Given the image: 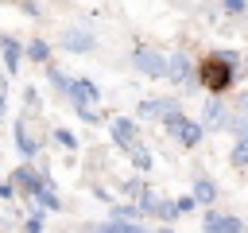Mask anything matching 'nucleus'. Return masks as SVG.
Instances as JSON below:
<instances>
[{"mask_svg":"<svg viewBox=\"0 0 248 233\" xmlns=\"http://www.w3.org/2000/svg\"><path fill=\"white\" fill-rule=\"evenodd\" d=\"M46 229V214H39V210H31V217L23 221V233H43Z\"/></svg>","mask_w":248,"mask_h":233,"instance_id":"obj_23","label":"nucleus"},{"mask_svg":"<svg viewBox=\"0 0 248 233\" xmlns=\"http://www.w3.org/2000/svg\"><path fill=\"white\" fill-rule=\"evenodd\" d=\"M190 194H194L198 210H205V206H217V198H221V186H217L209 175H194V179H190Z\"/></svg>","mask_w":248,"mask_h":233,"instance_id":"obj_14","label":"nucleus"},{"mask_svg":"<svg viewBox=\"0 0 248 233\" xmlns=\"http://www.w3.org/2000/svg\"><path fill=\"white\" fill-rule=\"evenodd\" d=\"M4 116H8V93L0 89V120H4Z\"/></svg>","mask_w":248,"mask_h":233,"instance_id":"obj_30","label":"nucleus"},{"mask_svg":"<svg viewBox=\"0 0 248 233\" xmlns=\"http://www.w3.org/2000/svg\"><path fill=\"white\" fill-rule=\"evenodd\" d=\"M143 186H147V183H143V179H128V183H124V186H120V190H124V194H128V198H132V202H136V198H140V190H143Z\"/></svg>","mask_w":248,"mask_h":233,"instance_id":"obj_26","label":"nucleus"},{"mask_svg":"<svg viewBox=\"0 0 248 233\" xmlns=\"http://www.w3.org/2000/svg\"><path fill=\"white\" fill-rule=\"evenodd\" d=\"M151 233H178V229H174V225H163V221H155V225H151Z\"/></svg>","mask_w":248,"mask_h":233,"instance_id":"obj_29","label":"nucleus"},{"mask_svg":"<svg viewBox=\"0 0 248 233\" xmlns=\"http://www.w3.org/2000/svg\"><path fill=\"white\" fill-rule=\"evenodd\" d=\"M108 140H112L120 151L140 148V120H136V116H108Z\"/></svg>","mask_w":248,"mask_h":233,"instance_id":"obj_8","label":"nucleus"},{"mask_svg":"<svg viewBox=\"0 0 248 233\" xmlns=\"http://www.w3.org/2000/svg\"><path fill=\"white\" fill-rule=\"evenodd\" d=\"M128 159H132V167H136L140 175H147V171L155 167V159H151V151H147L143 144H140V148H132V151H128Z\"/></svg>","mask_w":248,"mask_h":233,"instance_id":"obj_21","label":"nucleus"},{"mask_svg":"<svg viewBox=\"0 0 248 233\" xmlns=\"http://www.w3.org/2000/svg\"><path fill=\"white\" fill-rule=\"evenodd\" d=\"M74 113H78V120H81V124H101L97 109H74Z\"/></svg>","mask_w":248,"mask_h":233,"instance_id":"obj_27","label":"nucleus"},{"mask_svg":"<svg viewBox=\"0 0 248 233\" xmlns=\"http://www.w3.org/2000/svg\"><path fill=\"white\" fill-rule=\"evenodd\" d=\"M12 144H16V151H19V159H23V163L39 159V151H43V140L31 132L27 116H16V124H12Z\"/></svg>","mask_w":248,"mask_h":233,"instance_id":"obj_9","label":"nucleus"},{"mask_svg":"<svg viewBox=\"0 0 248 233\" xmlns=\"http://www.w3.org/2000/svg\"><path fill=\"white\" fill-rule=\"evenodd\" d=\"M221 12L236 19V16H244V12H248V0H221Z\"/></svg>","mask_w":248,"mask_h":233,"instance_id":"obj_24","label":"nucleus"},{"mask_svg":"<svg viewBox=\"0 0 248 233\" xmlns=\"http://www.w3.org/2000/svg\"><path fill=\"white\" fill-rule=\"evenodd\" d=\"M229 116H232L229 97H205V105H202V113H198V124H202L205 132H225V128H229Z\"/></svg>","mask_w":248,"mask_h":233,"instance_id":"obj_6","label":"nucleus"},{"mask_svg":"<svg viewBox=\"0 0 248 233\" xmlns=\"http://www.w3.org/2000/svg\"><path fill=\"white\" fill-rule=\"evenodd\" d=\"M194 70H198V58L186 50V47H174V50H167V82L170 85H178V89H198V78H194Z\"/></svg>","mask_w":248,"mask_h":233,"instance_id":"obj_4","label":"nucleus"},{"mask_svg":"<svg viewBox=\"0 0 248 233\" xmlns=\"http://www.w3.org/2000/svg\"><path fill=\"white\" fill-rule=\"evenodd\" d=\"M244 70H248V54H244Z\"/></svg>","mask_w":248,"mask_h":233,"instance_id":"obj_31","label":"nucleus"},{"mask_svg":"<svg viewBox=\"0 0 248 233\" xmlns=\"http://www.w3.org/2000/svg\"><path fill=\"white\" fill-rule=\"evenodd\" d=\"M31 210H39V214H62V194L54 190V179L31 194Z\"/></svg>","mask_w":248,"mask_h":233,"instance_id":"obj_15","label":"nucleus"},{"mask_svg":"<svg viewBox=\"0 0 248 233\" xmlns=\"http://www.w3.org/2000/svg\"><path fill=\"white\" fill-rule=\"evenodd\" d=\"M182 214H178V206H174V198H159L155 206H151V221H163V225H174Z\"/></svg>","mask_w":248,"mask_h":233,"instance_id":"obj_17","label":"nucleus"},{"mask_svg":"<svg viewBox=\"0 0 248 233\" xmlns=\"http://www.w3.org/2000/svg\"><path fill=\"white\" fill-rule=\"evenodd\" d=\"M58 47H62L66 54H93V50L101 47V35H97L89 23H62Z\"/></svg>","mask_w":248,"mask_h":233,"instance_id":"obj_5","label":"nucleus"},{"mask_svg":"<svg viewBox=\"0 0 248 233\" xmlns=\"http://www.w3.org/2000/svg\"><path fill=\"white\" fill-rule=\"evenodd\" d=\"M74 109H93V105H101V85L93 82V78H70V85H66V93H62Z\"/></svg>","mask_w":248,"mask_h":233,"instance_id":"obj_7","label":"nucleus"},{"mask_svg":"<svg viewBox=\"0 0 248 233\" xmlns=\"http://www.w3.org/2000/svg\"><path fill=\"white\" fill-rule=\"evenodd\" d=\"M0 62H4V74L8 78H16L19 66H23V43L12 31H0Z\"/></svg>","mask_w":248,"mask_h":233,"instance_id":"obj_13","label":"nucleus"},{"mask_svg":"<svg viewBox=\"0 0 248 233\" xmlns=\"http://www.w3.org/2000/svg\"><path fill=\"white\" fill-rule=\"evenodd\" d=\"M174 109H182V101L170 97V93H163V97H140V105H136V120H140V124H143V120H163V116L174 113Z\"/></svg>","mask_w":248,"mask_h":233,"instance_id":"obj_12","label":"nucleus"},{"mask_svg":"<svg viewBox=\"0 0 248 233\" xmlns=\"http://www.w3.org/2000/svg\"><path fill=\"white\" fill-rule=\"evenodd\" d=\"M244 70V58L240 50H209L198 58V89H205V97H229L236 89V78Z\"/></svg>","mask_w":248,"mask_h":233,"instance_id":"obj_1","label":"nucleus"},{"mask_svg":"<svg viewBox=\"0 0 248 233\" xmlns=\"http://www.w3.org/2000/svg\"><path fill=\"white\" fill-rule=\"evenodd\" d=\"M108 217H116V221H143V214H140L136 202H112L108 206Z\"/></svg>","mask_w":248,"mask_h":233,"instance_id":"obj_18","label":"nucleus"},{"mask_svg":"<svg viewBox=\"0 0 248 233\" xmlns=\"http://www.w3.org/2000/svg\"><path fill=\"white\" fill-rule=\"evenodd\" d=\"M0 198H4V202H12V198H16V186H12V179H0Z\"/></svg>","mask_w":248,"mask_h":233,"instance_id":"obj_28","label":"nucleus"},{"mask_svg":"<svg viewBox=\"0 0 248 233\" xmlns=\"http://www.w3.org/2000/svg\"><path fill=\"white\" fill-rule=\"evenodd\" d=\"M50 43L46 39H31V43H23V62H35V66H46L50 62Z\"/></svg>","mask_w":248,"mask_h":233,"instance_id":"obj_16","label":"nucleus"},{"mask_svg":"<svg viewBox=\"0 0 248 233\" xmlns=\"http://www.w3.org/2000/svg\"><path fill=\"white\" fill-rule=\"evenodd\" d=\"M128 66L140 74V78H151V82H167V50L151 47V43H140L128 50Z\"/></svg>","mask_w":248,"mask_h":233,"instance_id":"obj_3","label":"nucleus"},{"mask_svg":"<svg viewBox=\"0 0 248 233\" xmlns=\"http://www.w3.org/2000/svg\"><path fill=\"white\" fill-rule=\"evenodd\" d=\"M174 206H178V214H182V217H186V214H198L194 194H178V198H174Z\"/></svg>","mask_w":248,"mask_h":233,"instance_id":"obj_25","label":"nucleus"},{"mask_svg":"<svg viewBox=\"0 0 248 233\" xmlns=\"http://www.w3.org/2000/svg\"><path fill=\"white\" fill-rule=\"evenodd\" d=\"M229 105H232V113L248 116V89H232V93H229Z\"/></svg>","mask_w":248,"mask_h":233,"instance_id":"obj_22","label":"nucleus"},{"mask_svg":"<svg viewBox=\"0 0 248 233\" xmlns=\"http://www.w3.org/2000/svg\"><path fill=\"white\" fill-rule=\"evenodd\" d=\"M202 233H244V221H240L232 210L205 206V214H202Z\"/></svg>","mask_w":248,"mask_h":233,"instance_id":"obj_11","label":"nucleus"},{"mask_svg":"<svg viewBox=\"0 0 248 233\" xmlns=\"http://www.w3.org/2000/svg\"><path fill=\"white\" fill-rule=\"evenodd\" d=\"M174 4H178V0H174Z\"/></svg>","mask_w":248,"mask_h":233,"instance_id":"obj_32","label":"nucleus"},{"mask_svg":"<svg viewBox=\"0 0 248 233\" xmlns=\"http://www.w3.org/2000/svg\"><path fill=\"white\" fill-rule=\"evenodd\" d=\"M159 124H163V132H167V136H170V140H174L182 151H194V148L205 140V128L198 124V116H190V113H182V109L167 113Z\"/></svg>","mask_w":248,"mask_h":233,"instance_id":"obj_2","label":"nucleus"},{"mask_svg":"<svg viewBox=\"0 0 248 233\" xmlns=\"http://www.w3.org/2000/svg\"><path fill=\"white\" fill-rule=\"evenodd\" d=\"M50 140H54L58 148H66V151H78V148H81V144H78V136H74L70 128H62V124H54V128H50Z\"/></svg>","mask_w":248,"mask_h":233,"instance_id":"obj_20","label":"nucleus"},{"mask_svg":"<svg viewBox=\"0 0 248 233\" xmlns=\"http://www.w3.org/2000/svg\"><path fill=\"white\" fill-rule=\"evenodd\" d=\"M229 167H236V171L248 167V136L232 140V148H229Z\"/></svg>","mask_w":248,"mask_h":233,"instance_id":"obj_19","label":"nucleus"},{"mask_svg":"<svg viewBox=\"0 0 248 233\" xmlns=\"http://www.w3.org/2000/svg\"><path fill=\"white\" fill-rule=\"evenodd\" d=\"M12 186H16V194H23V198H31L39 186H46L50 183V175L46 171H39V167H31V163H19V167H12Z\"/></svg>","mask_w":248,"mask_h":233,"instance_id":"obj_10","label":"nucleus"}]
</instances>
